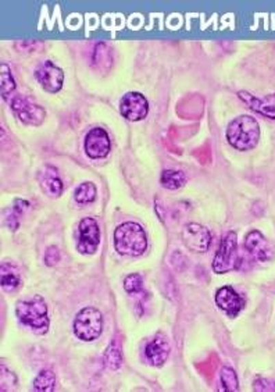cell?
<instances>
[{
	"label": "cell",
	"mask_w": 275,
	"mask_h": 392,
	"mask_svg": "<svg viewBox=\"0 0 275 392\" xmlns=\"http://www.w3.org/2000/svg\"><path fill=\"white\" fill-rule=\"evenodd\" d=\"M114 247L120 255L141 256L148 248L145 230L136 223H124L114 232Z\"/></svg>",
	"instance_id": "6da1fadb"
},
{
	"label": "cell",
	"mask_w": 275,
	"mask_h": 392,
	"mask_svg": "<svg viewBox=\"0 0 275 392\" xmlns=\"http://www.w3.org/2000/svg\"><path fill=\"white\" fill-rule=\"evenodd\" d=\"M226 139L238 151H250L260 139L259 123L250 116H239L229 123Z\"/></svg>",
	"instance_id": "7a4b0ae2"
},
{
	"label": "cell",
	"mask_w": 275,
	"mask_h": 392,
	"mask_svg": "<svg viewBox=\"0 0 275 392\" xmlns=\"http://www.w3.org/2000/svg\"><path fill=\"white\" fill-rule=\"evenodd\" d=\"M16 315L21 323L31 327L38 334H44L49 330L48 306L42 297L35 295L31 301H20L16 308Z\"/></svg>",
	"instance_id": "3957f363"
},
{
	"label": "cell",
	"mask_w": 275,
	"mask_h": 392,
	"mask_svg": "<svg viewBox=\"0 0 275 392\" xmlns=\"http://www.w3.org/2000/svg\"><path fill=\"white\" fill-rule=\"evenodd\" d=\"M103 328L102 313L95 308H83L74 320V332L82 341H94Z\"/></svg>",
	"instance_id": "277c9868"
},
{
	"label": "cell",
	"mask_w": 275,
	"mask_h": 392,
	"mask_svg": "<svg viewBox=\"0 0 275 392\" xmlns=\"http://www.w3.org/2000/svg\"><path fill=\"white\" fill-rule=\"evenodd\" d=\"M238 238L235 232H228L222 239L220 249L213 262V270L217 274H224L233 271L239 266V255H238Z\"/></svg>",
	"instance_id": "5b68a950"
},
{
	"label": "cell",
	"mask_w": 275,
	"mask_h": 392,
	"mask_svg": "<svg viewBox=\"0 0 275 392\" xmlns=\"http://www.w3.org/2000/svg\"><path fill=\"white\" fill-rule=\"evenodd\" d=\"M78 235V252L92 255L98 251L101 242V230L95 219H83L79 223Z\"/></svg>",
	"instance_id": "8992f818"
},
{
	"label": "cell",
	"mask_w": 275,
	"mask_h": 392,
	"mask_svg": "<svg viewBox=\"0 0 275 392\" xmlns=\"http://www.w3.org/2000/svg\"><path fill=\"white\" fill-rule=\"evenodd\" d=\"M181 235L183 245H185L189 251L198 254L207 252L211 242V234L206 227L196 223H191L183 227Z\"/></svg>",
	"instance_id": "52a82bcc"
},
{
	"label": "cell",
	"mask_w": 275,
	"mask_h": 392,
	"mask_svg": "<svg viewBox=\"0 0 275 392\" xmlns=\"http://www.w3.org/2000/svg\"><path fill=\"white\" fill-rule=\"evenodd\" d=\"M10 105L16 117L20 119L24 124L40 125L44 120V109L27 99L25 96H16Z\"/></svg>",
	"instance_id": "ba28073f"
},
{
	"label": "cell",
	"mask_w": 275,
	"mask_h": 392,
	"mask_svg": "<svg viewBox=\"0 0 275 392\" xmlns=\"http://www.w3.org/2000/svg\"><path fill=\"white\" fill-rule=\"evenodd\" d=\"M149 105L146 97L142 93L129 92L120 102V112L121 114L129 121H140L148 116Z\"/></svg>",
	"instance_id": "9c48e42d"
},
{
	"label": "cell",
	"mask_w": 275,
	"mask_h": 392,
	"mask_svg": "<svg viewBox=\"0 0 275 392\" xmlns=\"http://www.w3.org/2000/svg\"><path fill=\"white\" fill-rule=\"evenodd\" d=\"M35 77L44 90L56 93L63 88L64 73L52 62H44L39 64L35 70Z\"/></svg>",
	"instance_id": "30bf717a"
},
{
	"label": "cell",
	"mask_w": 275,
	"mask_h": 392,
	"mask_svg": "<svg viewBox=\"0 0 275 392\" xmlns=\"http://www.w3.org/2000/svg\"><path fill=\"white\" fill-rule=\"evenodd\" d=\"M85 152L92 159L106 158L110 152L109 134L102 128L90 130L85 138Z\"/></svg>",
	"instance_id": "8fae6325"
},
{
	"label": "cell",
	"mask_w": 275,
	"mask_h": 392,
	"mask_svg": "<svg viewBox=\"0 0 275 392\" xmlns=\"http://www.w3.org/2000/svg\"><path fill=\"white\" fill-rule=\"evenodd\" d=\"M245 248L257 262L264 263L272 258L271 245L264 238V235L257 230H253L246 235Z\"/></svg>",
	"instance_id": "7c38bea8"
},
{
	"label": "cell",
	"mask_w": 275,
	"mask_h": 392,
	"mask_svg": "<svg viewBox=\"0 0 275 392\" xmlns=\"http://www.w3.org/2000/svg\"><path fill=\"white\" fill-rule=\"evenodd\" d=\"M215 304L231 317H235L244 308V299L233 286H222L215 293Z\"/></svg>",
	"instance_id": "4fadbf2b"
},
{
	"label": "cell",
	"mask_w": 275,
	"mask_h": 392,
	"mask_svg": "<svg viewBox=\"0 0 275 392\" xmlns=\"http://www.w3.org/2000/svg\"><path fill=\"white\" fill-rule=\"evenodd\" d=\"M239 99L244 101L253 112L265 116L271 120H275V93L264 96V97H256L245 90L238 93Z\"/></svg>",
	"instance_id": "5bb4252c"
},
{
	"label": "cell",
	"mask_w": 275,
	"mask_h": 392,
	"mask_svg": "<svg viewBox=\"0 0 275 392\" xmlns=\"http://www.w3.org/2000/svg\"><path fill=\"white\" fill-rule=\"evenodd\" d=\"M145 355H146V359L153 366L164 365V362L167 360L170 355V345H168L167 339L161 334L156 335L148 344L145 350Z\"/></svg>",
	"instance_id": "9a60e30c"
},
{
	"label": "cell",
	"mask_w": 275,
	"mask_h": 392,
	"mask_svg": "<svg viewBox=\"0 0 275 392\" xmlns=\"http://www.w3.org/2000/svg\"><path fill=\"white\" fill-rule=\"evenodd\" d=\"M39 182L46 193L52 196H60L63 193V182L57 174V170L52 166H44L40 170Z\"/></svg>",
	"instance_id": "2e32d148"
},
{
	"label": "cell",
	"mask_w": 275,
	"mask_h": 392,
	"mask_svg": "<svg viewBox=\"0 0 275 392\" xmlns=\"http://www.w3.org/2000/svg\"><path fill=\"white\" fill-rule=\"evenodd\" d=\"M105 363H106V366H107L109 369H112V370H117V369L121 367L122 354H121V347H120L117 339H113L112 344H110L109 348L106 350Z\"/></svg>",
	"instance_id": "e0dca14e"
},
{
	"label": "cell",
	"mask_w": 275,
	"mask_h": 392,
	"mask_svg": "<svg viewBox=\"0 0 275 392\" xmlns=\"http://www.w3.org/2000/svg\"><path fill=\"white\" fill-rule=\"evenodd\" d=\"M160 181H161V185L164 188L175 191V189H179L181 186H183V184H185V181H187V177L182 171L166 170L161 174V180Z\"/></svg>",
	"instance_id": "ac0fdd59"
},
{
	"label": "cell",
	"mask_w": 275,
	"mask_h": 392,
	"mask_svg": "<svg viewBox=\"0 0 275 392\" xmlns=\"http://www.w3.org/2000/svg\"><path fill=\"white\" fill-rule=\"evenodd\" d=\"M74 196H75V201L78 204L94 202L96 198V186L92 182H83L75 189Z\"/></svg>",
	"instance_id": "d6986e66"
},
{
	"label": "cell",
	"mask_w": 275,
	"mask_h": 392,
	"mask_svg": "<svg viewBox=\"0 0 275 392\" xmlns=\"http://www.w3.org/2000/svg\"><path fill=\"white\" fill-rule=\"evenodd\" d=\"M92 63L94 66H98L99 70L109 69L112 66V53H110V49L107 47V45L105 43H99L95 47V52H94V59H92Z\"/></svg>",
	"instance_id": "ffe728a7"
},
{
	"label": "cell",
	"mask_w": 275,
	"mask_h": 392,
	"mask_svg": "<svg viewBox=\"0 0 275 392\" xmlns=\"http://www.w3.org/2000/svg\"><path fill=\"white\" fill-rule=\"evenodd\" d=\"M55 374L51 370H43L38 374V377L34 381V389L35 391H43V392H49L53 389L55 387Z\"/></svg>",
	"instance_id": "44dd1931"
},
{
	"label": "cell",
	"mask_w": 275,
	"mask_h": 392,
	"mask_svg": "<svg viewBox=\"0 0 275 392\" xmlns=\"http://www.w3.org/2000/svg\"><path fill=\"white\" fill-rule=\"evenodd\" d=\"M0 79H2V96H3V99H8V97L13 93V90L16 89V82L6 63H2V69H0Z\"/></svg>",
	"instance_id": "7402d4cb"
},
{
	"label": "cell",
	"mask_w": 275,
	"mask_h": 392,
	"mask_svg": "<svg viewBox=\"0 0 275 392\" xmlns=\"http://www.w3.org/2000/svg\"><path fill=\"white\" fill-rule=\"evenodd\" d=\"M220 380H221V385H222L224 391H226V392L238 391V377L233 369L222 367L221 374H220Z\"/></svg>",
	"instance_id": "603a6c76"
},
{
	"label": "cell",
	"mask_w": 275,
	"mask_h": 392,
	"mask_svg": "<svg viewBox=\"0 0 275 392\" xmlns=\"http://www.w3.org/2000/svg\"><path fill=\"white\" fill-rule=\"evenodd\" d=\"M20 285V278L12 273V271H6V269H2V286L5 291L12 292L14 291L17 286Z\"/></svg>",
	"instance_id": "cb8c5ba5"
},
{
	"label": "cell",
	"mask_w": 275,
	"mask_h": 392,
	"mask_svg": "<svg viewBox=\"0 0 275 392\" xmlns=\"http://www.w3.org/2000/svg\"><path fill=\"white\" fill-rule=\"evenodd\" d=\"M142 277L140 274H129L124 281V288L129 293H136L142 289Z\"/></svg>",
	"instance_id": "d4e9b609"
},
{
	"label": "cell",
	"mask_w": 275,
	"mask_h": 392,
	"mask_svg": "<svg viewBox=\"0 0 275 392\" xmlns=\"http://www.w3.org/2000/svg\"><path fill=\"white\" fill-rule=\"evenodd\" d=\"M60 260V252L56 247H49L44 252V263L48 266H55Z\"/></svg>",
	"instance_id": "484cf974"
},
{
	"label": "cell",
	"mask_w": 275,
	"mask_h": 392,
	"mask_svg": "<svg viewBox=\"0 0 275 392\" xmlns=\"http://www.w3.org/2000/svg\"><path fill=\"white\" fill-rule=\"evenodd\" d=\"M256 391H275V382L270 380H257L254 382Z\"/></svg>",
	"instance_id": "4316f807"
},
{
	"label": "cell",
	"mask_w": 275,
	"mask_h": 392,
	"mask_svg": "<svg viewBox=\"0 0 275 392\" xmlns=\"http://www.w3.org/2000/svg\"><path fill=\"white\" fill-rule=\"evenodd\" d=\"M27 208H29V204L23 201V199H16L14 205H13V210L16 215H21Z\"/></svg>",
	"instance_id": "83f0119b"
}]
</instances>
